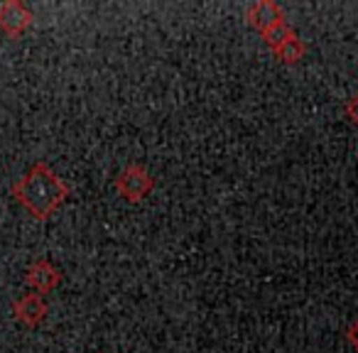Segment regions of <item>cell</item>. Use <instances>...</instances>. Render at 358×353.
<instances>
[{
	"mask_svg": "<svg viewBox=\"0 0 358 353\" xmlns=\"http://www.w3.org/2000/svg\"><path fill=\"white\" fill-rule=\"evenodd\" d=\"M13 196L17 204L25 206V211L37 221H47L64 206L71 189L59 174L47 162H35L20 180L13 185Z\"/></svg>",
	"mask_w": 358,
	"mask_h": 353,
	"instance_id": "cell-1",
	"label": "cell"
},
{
	"mask_svg": "<svg viewBox=\"0 0 358 353\" xmlns=\"http://www.w3.org/2000/svg\"><path fill=\"white\" fill-rule=\"evenodd\" d=\"M155 189V177L148 172V167L133 162L128 167L120 169V174L115 177V192L123 196L130 204H140L145 201Z\"/></svg>",
	"mask_w": 358,
	"mask_h": 353,
	"instance_id": "cell-2",
	"label": "cell"
},
{
	"mask_svg": "<svg viewBox=\"0 0 358 353\" xmlns=\"http://www.w3.org/2000/svg\"><path fill=\"white\" fill-rule=\"evenodd\" d=\"M32 22H35V15L22 0H8L0 6V30L6 32L10 40L25 35L32 27Z\"/></svg>",
	"mask_w": 358,
	"mask_h": 353,
	"instance_id": "cell-3",
	"label": "cell"
},
{
	"mask_svg": "<svg viewBox=\"0 0 358 353\" xmlns=\"http://www.w3.org/2000/svg\"><path fill=\"white\" fill-rule=\"evenodd\" d=\"M13 314H15L17 322H22L27 329H37L50 314V304L42 294L37 292H27L20 299L13 302Z\"/></svg>",
	"mask_w": 358,
	"mask_h": 353,
	"instance_id": "cell-4",
	"label": "cell"
},
{
	"mask_svg": "<svg viewBox=\"0 0 358 353\" xmlns=\"http://www.w3.org/2000/svg\"><path fill=\"white\" fill-rule=\"evenodd\" d=\"M62 282V273L50 263V260H37L27 268L25 273V284L30 287V292H37V294H50L52 289H57V284Z\"/></svg>",
	"mask_w": 358,
	"mask_h": 353,
	"instance_id": "cell-5",
	"label": "cell"
},
{
	"mask_svg": "<svg viewBox=\"0 0 358 353\" xmlns=\"http://www.w3.org/2000/svg\"><path fill=\"white\" fill-rule=\"evenodd\" d=\"M245 17H248V22L260 32V35H265V32L273 30L275 25L285 22L282 8H280L278 3H273V0H260V3L250 6L248 10H245Z\"/></svg>",
	"mask_w": 358,
	"mask_h": 353,
	"instance_id": "cell-6",
	"label": "cell"
},
{
	"mask_svg": "<svg viewBox=\"0 0 358 353\" xmlns=\"http://www.w3.org/2000/svg\"><path fill=\"white\" fill-rule=\"evenodd\" d=\"M294 37V30H292V25H289L287 20L285 22H280V25H275L273 30H268L263 35V40H265V45L270 47L273 52H278L282 45H287L289 40Z\"/></svg>",
	"mask_w": 358,
	"mask_h": 353,
	"instance_id": "cell-7",
	"label": "cell"
},
{
	"mask_svg": "<svg viewBox=\"0 0 358 353\" xmlns=\"http://www.w3.org/2000/svg\"><path fill=\"white\" fill-rule=\"evenodd\" d=\"M275 55H278L280 59L285 62V64H297V62L302 59L304 55H307V45H304V42L299 40L297 35H294L292 40H289L287 45L280 47V50L275 52Z\"/></svg>",
	"mask_w": 358,
	"mask_h": 353,
	"instance_id": "cell-8",
	"label": "cell"
},
{
	"mask_svg": "<svg viewBox=\"0 0 358 353\" xmlns=\"http://www.w3.org/2000/svg\"><path fill=\"white\" fill-rule=\"evenodd\" d=\"M348 341H351L353 346L358 348V322H353L351 329H348Z\"/></svg>",
	"mask_w": 358,
	"mask_h": 353,
	"instance_id": "cell-9",
	"label": "cell"
},
{
	"mask_svg": "<svg viewBox=\"0 0 358 353\" xmlns=\"http://www.w3.org/2000/svg\"><path fill=\"white\" fill-rule=\"evenodd\" d=\"M348 113H351V118H353V120H356V123H358V96H356V99L351 101V103H348Z\"/></svg>",
	"mask_w": 358,
	"mask_h": 353,
	"instance_id": "cell-10",
	"label": "cell"
}]
</instances>
